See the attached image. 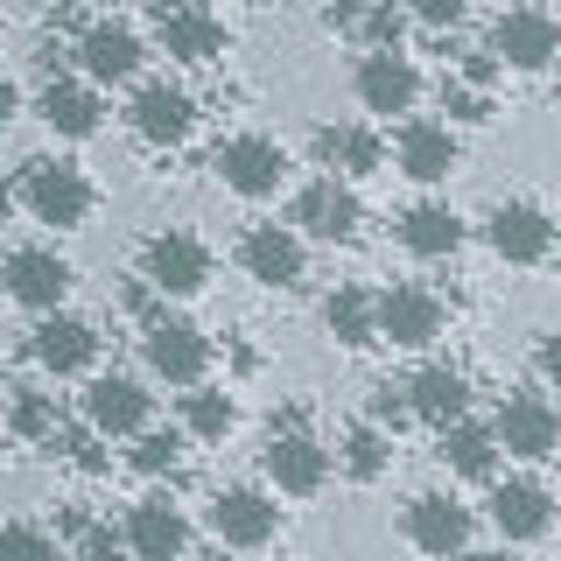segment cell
Listing matches in <instances>:
<instances>
[{
  "label": "cell",
  "mask_w": 561,
  "mask_h": 561,
  "mask_svg": "<svg viewBox=\"0 0 561 561\" xmlns=\"http://www.w3.org/2000/svg\"><path fill=\"white\" fill-rule=\"evenodd\" d=\"M408 414H414L408 386H373V421H379V428H400Z\"/></svg>",
  "instance_id": "38"
},
{
  "label": "cell",
  "mask_w": 561,
  "mask_h": 561,
  "mask_svg": "<svg viewBox=\"0 0 561 561\" xmlns=\"http://www.w3.org/2000/svg\"><path fill=\"white\" fill-rule=\"evenodd\" d=\"M499 57H491V49H478V57H463V64H456V78H463V84H484V92H491V84H499Z\"/></svg>",
  "instance_id": "41"
},
{
  "label": "cell",
  "mask_w": 561,
  "mask_h": 561,
  "mask_svg": "<svg viewBox=\"0 0 561 561\" xmlns=\"http://www.w3.org/2000/svg\"><path fill=\"white\" fill-rule=\"evenodd\" d=\"M386 463H393V443H386V428H379V421H351L344 443H337V470H344L351 484H379Z\"/></svg>",
  "instance_id": "29"
},
{
  "label": "cell",
  "mask_w": 561,
  "mask_h": 561,
  "mask_svg": "<svg viewBox=\"0 0 561 561\" xmlns=\"http://www.w3.org/2000/svg\"><path fill=\"white\" fill-rule=\"evenodd\" d=\"M400 534L428 561H463L470 534H478V513L463 499H449V491H421V499H408V513H400Z\"/></svg>",
  "instance_id": "3"
},
{
  "label": "cell",
  "mask_w": 561,
  "mask_h": 561,
  "mask_svg": "<svg viewBox=\"0 0 561 561\" xmlns=\"http://www.w3.org/2000/svg\"><path fill=\"white\" fill-rule=\"evenodd\" d=\"M127 463L140 470V478H175V470H183V435H169V428H148V435H134Z\"/></svg>",
  "instance_id": "32"
},
{
  "label": "cell",
  "mask_w": 561,
  "mask_h": 561,
  "mask_svg": "<svg viewBox=\"0 0 561 561\" xmlns=\"http://www.w3.org/2000/svg\"><path fill=\"white\" fill-rule=\"evenodd\" d=\"M379 337L393 351H428L435 337H443V295L421 288V280L379 288Z\"/></svg>",
  "instance_id": "10"
},
{
  "label": "cell",
  "mask_w": 561,
  "mask_h": 561,
  "mask_svg": "<svg viewBox=\"0 0 561 561\" xmlns=\"http://www.w3.org/2000/svg\"><path fill=\"white\" fill-rule=\"evenodd\" d=\"M484 245L505 267H540V260H554V218L534 197H505L484 218Z\"/></svg>",
  "instance_id": "5"
},
{
  "label": "cell",
  "mask_w": 561,
  "mask_h": 561,
  "mask_svg": "<svg viewBox=\"0 0 561 561\" xmlns=\"http://www.w3.org/2000/svg\"><path fill=\"white\" fill-rule=\"evenodd\" d=\"M484 513H491V526H499L513 548L519 540H548L554 534V491L540 478H505V484H491Z\"/></svg>",
  "instance_id": "19"
},
{
  "label": "cell",
  "mask_w": 561,
  "mask_h": 561,
  "mask_svg": "<svg viewBox=\"0 0 561 561\" xmlns=\"http://www.w3.org/2000/svg\"><path fill=\"white\" fill-rule=\"evenodd\" d=\"M92 8H113V0H92Z\"/></svg>",
  "instance_id": "45"
},
{
  "label": "cell",
  "mask_w": 561,
  "mask_h": 561,
  "mask_svg": "<svg viewBox=\"0 0 561 561\" xmlns=\"http://www.w3.org/2000/svg\"><path fill=\"white\" fill-rule=\"evenodd\" d=\"M210 561H245V554H239V548H218V554H210Z\"/></svg>",
  "instance_id": "44"
},
{
  "label": "cell",
  "mask_w": 561,
  "mask_h": 561,
  "mask_svg": "<svg viewBox=\"0 0 561 561\" xmlns=\"http://www.w3.org/2000/svg\"><path fill=\"white\" fill-rule=\"evenodd\" d=\"M210 175H218L232 197H274L280 175H288V154H280V140L267 134H225L218 148H210Z\"/></svg>",
  "instance_id": "4"
},
{
  "label": "cell",
  "mask_w": 561,
  "mask_h": 561,
  "mask_svg": "<svg viewBox=\"0 0 561 561\" xmlns=\"http://www.w3.org/2000/svg\"><path fill=\"white\" fill-rule=\"evenodd\" d=\"M351 92H358L365 113L393 119V113H414L421 105V70H414V57H400V49H365L358 70H351Z\"/></svg>",
  "instance_id": "12"
},
{
  "label": "cell",
  "mask_w": 561,
  "mask_h": 561,
  "mask_svg": "<svg viewBox=\"0 0 561 561\" xmlns=\"http://www.w3.org/2000/svg\"><path fill=\"white\" fill-rule=\"evenodd\" d=\"M323 330H330L344 351L386 344V337H379V295H373V288H337V295L323 302Z\"/></svg>",
  "instance_id": "28"
},
{
  "label": "cell",
  "mask_w": 561,
  "mask_h": 561,
  "mask_svg": "<svg viewBox=\"0 0 561 561\" xmlns=\"http://www.w3.org/2000/svg\"><path fill=\"white\" fill-rule=\"evenodd\" d=\"M393 154H400V175H408V183H449L456 162H463L449 119H408V127L393 134Z\"/></svg>",
  "instance_id": "20"
},
{
  "label": "cell",
  "mask_w": 561,
  "mask_h": 561,
  "mask_svg": "<svg viewBox=\"0 0 561 561\" xmlns=\"http://www.w3.org/2000/svg\"><path fill=\"white\" fill-rule=\"evenodd\" d=\"M140 358H148V373L169 379V386H204L210 337L197 323H183V316H154V323L140 330Z\"/></svg>",
  "instance_id": "7"
},
{
  "label": "cell",
  "mask_w": 561,
  "mask_h": 561,
  "mask_svg": "<svg viewBox=\"0 0 561 561\" xmlns=\"http://www.w3.org/2000/svg\"><path fill=\"white\" fill-rule=\"evenodd\" d=\"M365 49H400V35H408V22H400V8H386V0H373V14H365Z\"/></svg>",
  "instance_id": "37"
},
{
  "label": "cell",
  "mask_w": 561,
  "mask_h": 561,
  "mask_svg": "<svg viewBox=\"0 0 561 561\" xmlns=\"http://www.w3.org/2000/svg\"><path fill=\"white\" fill-rule=\"evenodd\" d=\"M408 400H414V421L449 428V421L470 414V379L456 373V365H421V373L408 379Z\"/></svg>",
  "instance_id": "26"
},
{
  "label": "cell",
  "mask_w": 561,
  "mask_h": 561,
  "mask_svg": "<svg viewBox=\"0 0 561 561\" xmlns=\"http://www.w3.org/2000/svg\"><path fill=\"white\" fill-rule=\"evenodd\" d=\"M400 245L414 260H449V253H463V218L449 204H408L400 210Z\"/></svg>",
  "instance_id": "27"
},
{
  "label": "cell",
  "mask_w": 561,
  "mask_h": 561,
  "mask_svg": "<svg viewBox=\"0 0 561 561\" xmlns=\"http://www.w3.org/2000/svg\"><path fill=\"white\" fill-rule=\"evenodd\" d=\"M140 274L154 280V288L169 295V302H183V295H204V280H210V245L197 232H154L148 245H140Z\"/></svg>",
  "instance_id": "9"
},
{
  "label": "cell",
  "mask_w": 561,
  "mask_h": 561,
  "mask_svg": "<svg viewBox=\"0 0 561 561\" xmlns=\"http://www.w3.org/2000/svg\"><path fill=\"white\" fill-rule=\"evenodd\" d=\"M140 35L127 28V22H84V35H78V70L92 84H127L134 70H140Z\"/></svg>",
  "instance_id": "23"
},
{
  "label": "cell",
  "mask_w": 561,
  "mask_h": 561,
  "mask_svg": "<svg viewBox=\"0 0 561 561\" xmlns=\"http://www.w3.org/2000/svg\"><path fill=\"white\" fill-rule=\"evenodd\" d=\"M204 519H210V534H218V548H239V554L267 548V540L280 534V505L260 484H225Z\"/></svg>",
  "instance_id": "8"
},
{
  "label": "cell",
  "mask_w": 561,
  "mask_h": 561,
  "mask_svg": "<svg viewBox=\"0 0 561 561\" xmlns=\"http://www.w3.org/2000/svg\"><path fill=\"white\" fill-rule=\"evenodd\" d=\"M119 534H127L134 561H183V554H190V519H183V505H169V499L127 505Z\"/></svg>",
  "instance_id": "22"
},
{
  "label": "cell",
  "mask_w": 561,
  "mask_h": 561,
  "mask_svg": "<svg viewBox=\"0 0 561 561\" xmlns=\"http://www.w3.org/2000/svg\"><path fill=\"white\" fill-rule=\"evenodd\" d=\"M162 49L175 64H218L225 57V22L218 14H175V22H162Z\"/></svg>",
  "instance_id": "30"
},
{
  "label": "cell",
  "mask_w": 561,
  "mask_h": 561,
  "mask_svg": "<svg viewBox=\"0 0 561 561\" xmlns=\"http://www.w3.org/2000/svg\"><path fill=\"white\" fill-rule=\"evenodd\" d=\"M316 162L330 175H379L386 169V140L365 127V119H344V127H316Z\"/></svg>",
  "instance_id": "25"
},
{
  "label": "cell",
  "mask_w": 561,
  "mask_h": 561,
  "mask_svg": "<svg viewBox=\"0 0 561 561\" xmlns=\"http://www.w3.org/2000/svg\"><path fill=\"white\" fill-rule=\"evenodd\" d=\"M499 428H484V421H449V428H435V456L456 470V478H470V484H491L499 478Z\"/></svg>",
  "instance_id": "24"
},
{
  "label": "cell",
  "mask_w": 561,
  "mask_h": 561,
  "mask_svg": "<svg viewBox=\"0 0 561 561\" xmlns=\"http://www.w3.org/2000/svg\"><path fill=\"white\" fill-rule=\"evenodd\" d=\"M84 421H92L99 435H119V443H134V435H148L154 421V393L127 373H99L84 386Z\"/></svg>",
  "instance_id": "14"
},
{
  "label": "cell",
  "mask_w": 561,
  "mask_h": 561,
  "mask_svg": "<svg viewBox=\"0 0 561 561\" xmlns=\"http://www.w3.org/2000/svg\"><path fill=\"white\" fill-rule=\"evenodd\" d=\"M534 373H540V386H554V393H561V330H548V337L534 344Z\"/></svg>",
  "instance_id": "40"
},
{
  "label": "cell",
  "mask_w": 561,
  "mask_h": 561,
  "mask_svg": "<svg viewBox=\"0 0 561 561\" xmlns=\"http://www.w3.org/2000/svg\"><path fill=\"white\" fill-rule=\"evenodd\" d=\"M28 358L43 365L49 379H78V373H92V365H99V330L84 323V316L49 309L43 323H35V337H28Z\"/></svg>",
  "instance_id": "17"
},
{
  "label": "cell",
  "mask_w": 561,
  "mask_h": 561,
  "mask_svg": "<svg viewBox=\"0 0 561 561\" xmlns=\"http://www.w3.org/2000/svg\"><path fill=\"white\" fill-rule=\"evenodd\" d=\"M197 8H204V0H148L154 28H162V22H175V14H197Z\"/></svg>",
  "instance_id": "42"
},
{
  "label": "cell",
  "mask_w": 561,
  "mask_h": 561,
  "mask_svg": "<svg viewBox=\"0 0 561 561\" xmlns=\"http://www.w3.org/2000/svg\"><path fill=\"white\" fill-rule=\"evenodd\" d=\"M14 197H22V210L35 225H49V232H78V225L92 218L99 190H92V175L70 169V162H28L22 183H14Z\"/></svg>",
  "instance_id": "2"
},
{
  "label": "cell",
  "mask_w": 561,
  "mask_h": 561,
  "mask_svg": "<svg viewBox=\"0 0 561 561\" xmlns=\"http://www.w3.org/2000/svg\"><path fill=\"white\" fill-rule=\"evenodd\" d=\"M443 113H449V127H484V119H491V99H484V84L443 78Z\"/></svg>",
  "instance_id": "34"
},
{
  "label": "cell",
  "mask_w": 561,
  "mask_h": 561,
  "mask_svg": "<svg viewBox=\"0 0 561 561\" xmlns=\"http://www.w3.org/2000/svg\"><path fill=\"white\" fill-rule=\"evenodd\" d=\"M239 421V400L225 393V386H183V435H197V443H225Z\"/></svg>",
  "instance_id": "31"
},
{
  "label": "cell",
  "mask_w": 561,
  "mask_h": 561,
  "mask_svg": "<svg viewBox=\"0 0 561 561\" xmlns=\"http://www.w3.org/2000/svg\"><path fill=\"white\" fill-rule=\"evenodd\" d=\"M239 267L245 280H260V288H302V267H309V253H302V232L295 225H253V232L239 239Z\"/></svg>",
  "instance_id": "16"
},
{
  "label": "cell",
  "mask_w": 561,
  "mask_h": 561,
  "mask_svg": "<svg viewBox=\"0 0 561 561\" xmlns=\"http://www.w3.org/2000/svg\"><path fill=\"white\" fill-rule=\"evenodd\" d=\"M470 14V0H414V22H428V28H456Z\"/></svg>",
  "instance_id": "39"
},
{
  "label": "cell",
  "mask_w": 561,
  "mask_h": 561,
  "mask_svg": "<svg viewBox=\"0 0 561 561\" xmlns=\"http://www.w3.org/2000/svg\"><path fill=\"white\" fill-rule=\"evenodd\" d=\"M0 561H57V534H43L35 519H8V534H0Z\"/></svg>",
  "instance_id": "33"
},
{
  "label": "cell",
  "mask_w": 561,
  "mask_h": 561,
  "mask_svg": "<svg viewBox=\"0 0 561 561\" xmlns=\"http://www.w3.org/2000/svg\"><path fill=\"white\" fill-rule=\"evenodd\" d=\"M35 113H43V127L57 140H92L105 127V99H99L92 78H49L35 92Z\"/></svg>",
  "instance_id": "21"
},
{
  "label": "cell",
  "mask_w": 561,
  "mask_h": 561,
  "mask_svg": "<svg viewBox=\"0 0 561 561\" xmlns=\"http://www.w3.org/2000/svg\"><path fill=\"white\" fill-rule=\"evenodd\" d=\"M127 119H134V134L148 140V148H183L190 127H197V99H190L183 84H169V78H148L134 92Z\"/></svg>",
  "instance_id": "18"
},
{
  "label": "cell",
  "mask_w": 561,
  "mask_h": 561,
  "mask_svg": "<svg viewBox=\"0 0 561 561\" xmlns=\"http://www.w3.org/2000/svg\"><path fill=\"white\" fill-rule=\"evenodd\" d=\"M358 190H351V175H316L302 183V197H295V232L302 239H323V245H351L358 239Z\"/></svg>",
  "instance_id": "11"
},
{
  "label": "cell",
  "mask_w": 561,
  "mask_h": 561,
  "mask_svg": "<svg viewBox=\"0 0 561 561\" xmlns=\"http://www.w3.org/2000/svg\"><path fill=\"white\" fill-rule=\"evenodd\" d=\"M260 470H267V484L280 491V499H316V491L330 484V449L302 428V408L274 414L267 449H260Z\"/></svg>",
  "instance_id": "1"
},
{
  "label": "cell",
  "mask_w": 561,
  "mask_h": 561,
  "mask_svg": "<svg viewBox=\"0 0 561 561\" xmlns=\"http://www.w3.org/2000/svg\"><path fill=\"white\" fill-rule=\"evenodd\" d=\"M491 57L505 70H548L561 57V22L548 8H505L491 22Z\"/></svg>",
  "instance_id": "13"
},
{
  "label": "cell",
  "mask_w": 561,
  "mask_h": 561,
  "mask_svg": "<svg viewBox=\"0 0 561 561\" xmlns=\"http://www.w3.org/2000/svg\"><path fill=\"white\" fill-rule=\"evenodd\" d=\"M499 443L505 456H519V463H548V456L561 449V408L548 393H534V386H519V393H505L499 400Z\"/></svg>",
  "instance_id": "6"
},
{
  "label": "cell",
  "mask_w": 561,
  "mask_h": 561,
  "mask_svg": "<svg viewBox=\"0 0 561 561\" xmlns=\"http://www.w3.org/2000/svg\"><path fill=\"white\" fill-rule=\"evenodd\" d=\"M14 435H22V443H35V435H57V408H49V393L14 386Z\"/></svg>",
  "instance_id": "36"
},
{
  "label": "cell",
  "mask_w": 561,
  "mask_h": 561,
  "mask_svg": "<svg viewBox=\"0 0 561 561\" xmlns=\"http://www.w3.org/2000/svg\"><path fill=\"white\" fill-rule=\"evenodd\" d=\"M70 260L57 253V245H14L8 253V295L22 309H35V316H49V309H64L70 302Z\"/></svg>",
  "instance_id": "15"
},
{
  "label": "cell",
  "mask_w": 561,
  "mask_h": 561,
  "mask_svg": "<svg viewBox=\"0 0 561 561\" xmlns=\"http://www.w3.org/2000/svg\"><path fill=\"white\" fill-rule=\"evenodd\" d=\"M70 540H78V561H127V534H113V526L99 519H70Z\"/></svg>",
  "instance_id": "35"
},
{
  "label": "cell",
  "mask_w": 561,
  "mask_h": 561,
  "mask_svg": "<svg viewBox=\"0 0 561 561\" xmlns=\"http://www.w3.org/2000/svg\"><path fill=\"white\" fill-rule=\"evenodd\" d=\"M463 561H519V554H505V548H491V554H463Z\"/></svg>",
  "instance_id": "43"
}]
</instances>
